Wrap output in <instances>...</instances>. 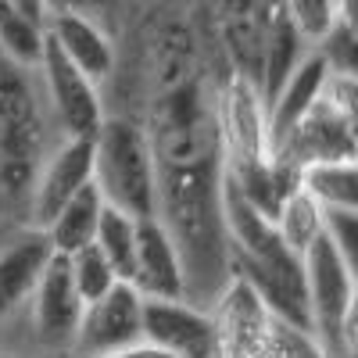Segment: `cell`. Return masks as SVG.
Listing matches in <instances>:
<instances>
[{
  "label": "cell",
  "instance_id": "1",
  "mask_svg": "<svg viewBox=\"0 0 358 358\" xmlns=\"http://www.w3.org/2000/svg\"><path fill=\"white\" fill-rule=\"evenodd\" d=\"M155 219L183 265L187 301L208 308L233 280V248L222 204V155L194 165H158Z\"/></svg>",
  "mask_w": 358,
  "mask_h": 358
},
{
  "label": "cell",
  "instance_id": "2",
  "mask_svg": "<svg viewBox=\"0 0 358 358\" xmlns=\"http://www.w3.org/2000/svg\"><path fill=\"white\" fill-rule=\"evenodd\" d=\"M40 69L0 54V229L33 226V194L62 143Z\"/></svg>",
  "mask_w": 358,
  "mask_h": 358
},
{
  "label": "cell",
  "instance_id": "3",
  "mask_svg": "<svg viewBox=\"0 0 358 358\" xmlns=\"http://www.w3.org/2000/svg\"><path fill=\"white\" fill-rule=\"evenodd\" d=\"M94 187L108 208L140 219H155L158 162L151 136L133 118H104L94 136Z\"/></svg>",
  "mask_w": 358,
  "mask_h": 358
},
{
  "label": "cell",
  "instance_id": "4",
  "mask_svg": "<svg viewBox=\"0 0 358 358\" xmlns=\"http://www.w3.org/2000/svg\"><path fill=\"white\" fill-rule=\"evenodd\" d=\"M208 315L215 330V358H268L280 319L241 276H233L208 305Z\"/></svg>",
  "mask_w": 358,
  "mask_h": 358
},
{
  "label": "cell",
  "instance_id": "5",
  "mask_svg": "<svg viewBox=\"0 0 358 358\" xmlns=\"http://www.w3.org/2000/svg\"><path fill=\"white\" fill-rule=\"evenodd\" d=\"M36 69H40L43 94H47L50 115H54L57 129H62V136L65 140L97 136V129L104 126V118H108L101 86L90 76H83L54 43H47V36H43V54H40Z\"/></svg>",
  "mask_w": 358,
  "mask_h": 358
},
{
  "label": "cell",
  "instance_id": "6",
  "mask_svg": "<svg viewBox=\"0 0 358 358\" xmlns=\"http://www.w3.org/2000/svg\"><path fill=\"white\" fill-rule=\"evenodd\" d=\"M143 344V294L133 283H115L83 308L69 358H115Z\"/></svg>",
  "mask_w": 358,
  "mask_h": 358
},
{
  "label": "cell",
  "instance_id": "7",
  "mask_svg": "<svg viewBox=\"0 0 358 358\" xmlns=\"http://www.w3.org/2000/svg\"><path fill=\"white\" fill-rule=\"evenodd\" d=\"M215 118H219V140H222V162L226 165L265 162L273 155V140H268V104L251 79L229 76L226 83H219Z\"/></svg>",
  "mask_w": 358,
  "mask_h": 358
},
{
  "label": "cell",
  "instance_id": "8",
  "mask_svg": "<svg viewBox=\"0 0 358 358\" xmlns=\"http://www.w3.org/2000/svg\"><path fill=\"white\" fill-rule=\"evenodd\" d=\"M50 255H54V248L43 229H36V226L0 229V337L25 312Z\"/></svg>",
  "mask_w": 358,
  "mask_h": 358
},
{
  "label": "cell",
  "instance_id": "9",
  "mask_svg": "<svg viewBox=\"0 0 358 358\" xmlns=\"http://www.w3.org/2000/svg\"><path fill=\"white\" fill-rule=\"evenodd\" d=\"M358 280L351 276V268L341 262L334 244L326 241V233L319 236V244L305 255V297H308V330L322 355H330L337 322L351 301Z\"/></svg>",
  "mask_w": 358,
  "mask_h": 358
},
{
  "label": "cell",
  "instance_id": "10",
  "mask_svg": "<svg viewBox=\"0 0 358 358\" xmlns=\"http://www.w3.org/2000/svg\"><path fill=\"white\" fill-rule=\"evenodd\" d=\"M273 158L294 165V169H315V165H334V162H351L358 158V143L348 133V126L337 118V111L319 97V104L287 129L280 140H273Z\"/></svg>",
  "mask_w": 358,
  "mask_h": 358
},
{
  "label": "cell",
  "instance_id": "11",
  "mask_svg": "<svg viewBox=\"0 0 358 358\" xmlns=\"http://www.w3.org/2000/svg\"><path fill=\"white\" fill-rule=\"evenodd\" d=\"M143 341L172 358H215V330L208 308L190 301H147L143 297Z\"/></svg>",
  "mask_w": 358,
  "mask_h": 358
},
{
  "label": "cell",
  "instance_id": "12",
  "mask_svg": "<svg viewBox=\"0 0 358 358\" xmlns=\"http://www.w3.org/2000/svg\"><path fill=\"white\" fill-rule=\"evenodd\" d=\"M94 183V136H76L62 140L57 151L47 158L40 179H36V194H33V226L47 229L54 215L62 208Z\"/></svg>",
  "mask_w": 358,
  "mask_h": 358
},
{
  "label": "cell",
  "instance_id": "13",
  "mask_svg": "<svg viewBox=\"0 0 358 358\" xmlns=\"http://www.w3.org/2000/svg\"><path fill=\"white\" fill-rule=\"evenodd\" d=\"M147 301H187V280L179 255L158 219L136 222V262L129 280Z\"/></svg>",
  "mask_w": 358,
  "mask_h": 358
},
{
  "label": "cell",
  "instance_id": "14",
  "mask_svg": "<svg viewBox=\"0 0 358 358\" xmlns=\"http://www.w3.org/2000/svg\"><path fill=\"white\" fill-rule=\"evenodd\" d=\"M43 36H47V43H54L62 50L83 76H90L97 86L108 83V76L115 69V40L101 22L76 15V11H54L43 22Z\"/></svg>",
  "mask_w": 358,
  "mask_h": 358
},
{
  "label": "cell",
  "instance_id": "15",
  "mask_svg": "<svg viewBox=\"0 0 358 358\" xmlns=\"http://www.w3.org/2000/svg\"><path fill=\"white\" fill-rule=\"evenodd\" d=\"M326 79H330V69H326V62L319 57V50H312L305 62L297 65V72L280 86V94L268 101V140H280L287 129H294L319 104Z\"/></svg>",
  "mask_w": 358,
  "mask_h": 358
},
{
  "label": "cell",
  "instance_id": "16",
  "mask_svg": "<svg viewBox=\"0 0 358 358\" xmlns=\"http://www.w3.org/2000/svg\"><path fill=\"white\" fill-rule=\"evenodd\" d=\"M315 47H308L301 40V33L290 25V18L283 15L280 0H273V11H268V25H265V54H262V97L265 104L280 94V86L297 72V65L305 62Z\"/></svg>",
  "mask_w": 358,
  "mask_h": 358
},
{
  "label": "cell",
  "instance_id": "17",
  "mask_svg": "<svg viewBox=\"0 0 358 358\" xmlns=\"http://www.w3.org/2000/svg\"><path fill=\"white\" fill-rule=\"evenodd\" d=\"M104 208H108V204H104V197H101V190H97L94 183H90L86 190H79V194L62 208V212L54 215V222L43 229L47 241H50V248H54V255L72 258L76 251H83V248L94 244Z\"/></svg>",
  "mask_w": 358,
  "mask_h": 358
},
{
  "label": "cell",
  "instance_id": "18",
  "mask_svg": "<svg viewBox=\"0 0 358 358\" xmlns=\"http://www.w3.org/2000/svg\"><path fill=\"white\" fill-rule=\"evenodd\" d=\"M273 226H276V233H280V241H283L297 258H305V255L319 244V236L326 233V208L301 187V190H294V194L280 204Z\"/></svg>",
  "mask_w": 358,
  "mask_h": 358
},
{
  "label": "cell",
  "instance_id": "19",
  "mask_svg": "<svg viewBox=\"0 0 358 358\" xmlns=\"http://www.w3.org/2000/svg\"><path fill=\"white\" fill-rule=\"evenodd\" d=\"M305 190L326 212H358V158L308 169Z\"/></svg>",
  "mask_w": 358,
  "mask_h": 358
},
{
  "label": "cell",
  "instance_id": "20",
  "mask_svg": "<svg viewBox=\"0 0 358 358\" xmlns=\"http://www.w3.org/2000/svg\"><path fill=\"white\" fill-rule=\"evenodd\" d=\"M94 248L115 268V276L122 283H129L133 280V262H136V219L118 212V208H104Z\"/></svg>",
  "mask_w": 358,
  "mask_h": 358
},
{
  "label": "cell",
  "instance_id": "21",
  "mask_svg": "<svg viewBox=\"0 0 358 358\" xmlns=\"http://www.w3.org/2000/svg\"><path fill=\"white\" fill-rule=\"evenodd\" d=\"M0 54L22 65H40L43 54V25H36L11 0H0Z\"/></svg>",
  "mask_w": 358,
  "mask_h": 358
},
{
  "label": "cell",
  "instance_id": "22",
  "mask_svg": "<svg viewBox=\"0 0 358 358\" xmlns=\"http://www.w3.org/2000/svg\"><path fill=\"white\" fill-rule=\"evenodd\" d=\"M69 268H72V283H76V294L83 297V305H94L97 297H104L115 283H122L115 276V268L104 262V255L90 244L83 251H76L69 258Z\"/></svg>",
  "mask_w": 358,
  "mask_h": 358
},
{
  "label": "cell",
  "instance_id": "23",
  "mask_svg": "<svg viewBox=\"0 0 358 358\" xmlns=\"http://www.w3.org/2000/svg\"><path fill=\"white\" fill-rule=\"evenodd\" d=\"M280 8L308 47H319L337 25V0H280Z\"/></svg>",
  "mask_w": 358,
  "mask_h": 358
},
{
  "label": "cell",
  "instance_id": "24",
  "mask_svg": "<svg viewBox=\"0 0 358 358\" xmlns=\"http://www.w3.org/2000/svg\"><path fill=\"white\" fill-rule=\"evenodd\" d=\"M47 4V15L54 11H76V15H86V18H94L101 22L111 40L122 33V25L133 18V11L140 8V0H43Z\"/></svg>",
  "mask_w": 358,
  "mask_h": 358
},
{
  "label": "cell",
  "instance_id": "25",
  "mask_svg": "<svg viewBox=\"0 0 358 358\" xmlns=\"http://www.w3.org/2000/svg\"><path fill=\"white\" fill-rule=\"evenodd\" d=\"M315 50H319V57L326 62V69H330V76L358 79V36L355 33L334 25L330 36H326Z\"/></svg>",
  "mask_w": 358,
  "mask_h": 358
},
{
  "label": "cell",
  "instance_id": "26",
  "mask_svg": "<svg viewBox=\"0 0 358 358\" xmlns=\"http://www.w3.org/2000/svg\"><path fill=\"white\" fill-rule=\"evenodd\" d=\"M326 241L358 280V212H326Z\"/></svg>",
  "mask_w": 358,
  "mask_h": 358
},
{
  "label": "cell",
  "instance_id": "27",
  "mask_svg": "<svg viewBox=\"0 0 358 358\" xmlns=\"http://www.w3.org/2000/svg\"><path fill=\"white\" fill-rule=\"evenodd\" d=\"M322 101L337 111V118L348 126V133L358 143V79H344V76H330L322 90Z\"/></svg>",
  "mask_w": 358,
  "mask_h": 358
},
{
  "label": "cell",
  "instance_id": "28",
  "mask_svg": "<svg viewBox=\"0 0 358 358\" xmlns=\"http://www.w3.org/2000/svg\"><path fill=\"white\" fill-rule=\"evenodd\" d=\"M326 358H358V287L337 322V334H334V344H330Z\"/></svg>",
  "mask_w": 358,
  "mask_h": 358
},
{
  "label": "cell",
  "instance_id": "29",
  "mask_svg": "<svg viewBox=\"0 0 358 358\" xmlns=\"http://www.w3.org/2000/svg\"><path fill=\"white\" fill-rule=\"evenodd\" d=\"M337 25L358 36V0H337Z\"/></svg>",
  "mask_w": 358,
  "mask_h": 358
},
{
  "label": "cell",
  "instance_id": "30",
  "mask_svg": "<svg viewBox=\"0 0 358 358\" xmlns=\"http://www.w3.org/2000/svg\"><path fill=\"white\" fill-rule=\"evenodd\" d=\"M11 4H15L18 11H25L36 25H43V22H47V4H43V0H11Z\"/></svg>",
  "mask_w": 358,
  "mask_h": 358
},
{
  "label": "cell",
  "instance_id": "31",
  "mask_svg": "<svg viewBox=\"0 0 358 358\" xmlns=\"http://www.w3.org/2000/svg\"><path fill=\"white\" fill-rule=\"evenodd\" d=\"M183 4H197V0H183Z\"/></svg>",
  "mask_w": 358,
  "mask_h": 358
}]
</instances>
